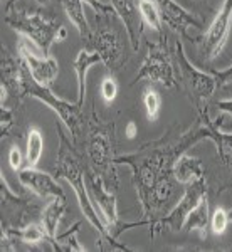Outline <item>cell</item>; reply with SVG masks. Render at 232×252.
Listing matches in <instances>:
<instances>
[{
    "label": "cell",
    "instance_id": "6da1fadb",
    "mask_svg": "<svg viewBox=\"0 0 232 252\" xmlns=\"http://www.w3.org/2000/svg\"><path fill=\"white\" fill-rule=\"evenodd\" d=\"M56 129H58V135H59V150H58V160H56V175L54 177L64 178V180L72 187L84 217H86V220L95 227V230L99 234L101 239H104L106 242H109V246H111L113 249L132 251L128 246H125V244H118L115 235L109 232L108 227L104 225L103 219L98 215L96 207L93 204L91 197H89L88 185L84 184V182H86V166L83 165V161L79 160V157L74 153V150H72V146H71V141H69L66 135L63 133V128H61L59 123L56 125Z\"/></svg>",
    "mask_w": 232,
    "mask_h": 252
},
{
    "label": "cell",
    "instance_id": "7a4b0ae2",
    "mask_svg": "<svg viewBox=\"0 0 232 252\" xmlns=\"http://www.w3.org/2000/svg\"><path fill=\"white\" fill-rule=\"evenodd\" d=\"M86 152L91 161V168L103 177L104 184L111 190L118 189V175L115 165V123L103 125L93 109L88 126Z\"/></svg>",
    "mask_w": 232,
    "mask_h": 252
},
{
    "label": "cell",
    "instance_id": "3957f363",
    "mask_svg": "<svg viewBox=\"0 0 232 252\" xmlns=\"http://www.w3.org/2000/svg\"><path fill=\"white\" fill-rule=\"evenodd\" d=\"M5 24L19 34L26 35L32 44H35L44 56H49L52 44L67 37V31L58 20L44 15L40 10H14L5 14Z\"/></svg>",
    "mask_w": 232,
    "mask_h": 252
},
{
    "label": "cell",
    "instance_id": "277c9868",
    "mask_svg": "<svg viewBox=\"0 0 232 252\" xmlns=\"http://www.w3.org/2000/svg\"><path fill=\"white\" fill-rule=\"evenodd\" d=\"M22 96H31L39 99L40 103H44L46 106H49L54 113H58L59 120L66 125L67 131L71 133L72 141L77 143L79 136L83 135L81 129H83V106L81 104H71L67 101L61 99L51 91V88L47 86H40L39 83H35L34 78L31 76L29 69L26 66V74L22 79Z\"/></svg>",
    "mask_w": 232,
    "mask_h": 252
},
{
    "label": "cell",
    "instance_id": "5b68a950",
    "mask_svg": "<svg viewBox=\"0 0 232 252\" xmlns=\"http://www.w3.org/2000/svg\"><path fill=\"white\" fill-rule=\"evenodd\" d=\"M175 61H177L178 71H180V78L184 84L189 89V94L192 97L194 104L197 109L203 108V104L212 97L214 91L217 89V81L214 74L209 72H202L187 59V54L184 51L180 40L175 44Z\"/></svg>",
    "mask_w": 232,
    "mask_h": 252
},
{
    "label": "cell",
    "instance_id": "8992f818",
    "mask_svg": "<svg viewBox=\"0 0 232 252\" xmlns=\"http://www.w3.org/2000/svg\"><path fill=\"white\" fill-rule=\"evenodd\" d=\"M148 79L152 83H160L165 88H177L175 81L173 66L170 63L168 52H166V42L162 39L158 44H150L146 46V56L138 69L136 76L133 78L132 84H136L138 81Z\"/></svg>",
    "mask_w": 232,
    "mask_h": 252
},
{
    "label": "cell",
    "instance_id": "52a82bcc",
    "mask_svg": "<svg viewBox=\"0 0 232 252\" xmlns=\"http://www.w3.org/2000/svg\"><path fill=\"white\" fill-rule=\"evenodd\" d=\"M205 193H207L205 177L185 185V192L182 195L180 200L157 222L155 230H153V237L164 229H168V230H172V232H180V230L184 229V223L187 220V217H189V214L192 212V209L197 205V202L200 200Z\"/></svg>",
    "mask_w": 232,
    "mask_h": 252
},
{
    "label": "cell",
    "instance_id": "ba28073f",
    "mask_svg": "<svg viewBox=\"0 0 232 252\" xmlns=\"http://www.w3.org/2000/svg\"><path fill=\"white\" fill-rule=\"evenodd\" d=\"M86 185H88L89 197H91L96 210H99L101 219H103L104 225L108 227V230L111 232L113 229H118L120 227V217H118V204H116L115 190L109 189L104 184L103 177L99 173H96L93 168H86ZM111 234L115 235V232Z\"/></svg>",
    "mask_w": 232,
    "mask_h": 252
},
{
    "label": "cell",
    "instance_id": "9c48e42d",
    "mask_svg": "<svg viewBox=\"0 0 232 252\" xmlns=\"http://www.w3.org/2000/svg\"><path fill=\"white\" fill-rule=\"evenodd\" d=\"M232 24V0H224L210 27L202 39V52L207 61H214L226 47Z\"/></svg>",
    "mask_w": 232,
    "mask_h": 252
},
{
    "label": "cell",
    "instance_id": "30bf717a",
    "mask_svg": "<svg viewBox=\"0 0 232 252\" xmlns=\"http://www.w3.org/2000/svg\"><path fill=\"white\" fill-rule=\"evenodd\" d=\"M17 51H19V58L22 59V63L27 66L35 83H39L40 86L51 88L59 72L58 61L54 58H51V56H42V58L35 56L34 52L31 51L29 44H27V39L20 40Z\"/></svg>",
    "mask_w": 232,
    "mask_h": 252
},
{
    "label": "cell",
    "instance_id": "8fae6325",
    "mask_svg": "<svg viewBox=\"0 0 232 252\" xmlns=\"http://www.w3.org/2000/svg\"><path fill=\"white\" fill-rule=\"evenodd\" d=\"M95 40L96 52L101 56V61L106 66L108 71L118 72L125 63V52H123V40L116 29L111 27H101L99 31L93 35Z\"/></svg>",
    "mask_w": 232,
    "mask_h": 252
},
{
    "label": "cell",
    "instance_id": "7c38bea8",
    "mask_svg": "<svg viewBox=\"0 0 232 252\" xmlns=\"http://www.w3.org/2000/svg\"><path fill=\"white\" fill-rule=\"evenodd\" d=\"M19 182L22 187L29 189L32 193H35L40 198L46 197H66L64 190L58 185L52 175L40 172L35 166H27V168L19 170Z\"/></svg>",
    "mask_w": 232,
    "mask_h": 252
},
{
    "label": "cell",
    "instance_id": "4fadbf2b",
    "mask_svg": "<svg viewBox=\"0 0 232 252\" xmlns=\"http://www.w3.org/2000/svg\"><path fill=\"white\" fill-rule=\"evenodd\" d=\"M111 7L121 22H123L132 49L138 51L141 32H143V20H141L135 0H111Z\"/></svg>",
    "mask_w": 232,
    "mask_h": 252
},
{
    "label": "cell",
    "instance_id": "5bb4252c",
    "mask_svg": "<svg viewBox=\"0 0 232 252\" xmlns=\"http://www.w3.org/2000/svg\"><path fill=\"white\" fill-rule=\"evenodd\" d=\"M158 10H160L162 20L170 26L173 31L180 32L182 35H187V29H200L202 22L197 20L192 14H189L184 7L175 0H155Z\"/></svg>",
    "mask_w": 232,
    "mask_h": 252
},
{
    "label": "cell",
    "instance_id": "9a60e30c",
    "mask_svg": "<svg viewBox=\"0 0 232 252\" xmlns=\"http://www.w3.org/2000/svg\"><path fill=\"white\" fill-rule=\"evenodd\" d=\"M197 111H199V118H200L203 126H205L207 140L214 141L215 148H217V157L221 160V163L226 168L232 170V133H224L219 129V125L214 123L209 118L207 106L197 109Z\"/></svg>",
    "mask_w": 232,
    "mask_h": 252
},
{
    "label": "cell",
    "instance_id": "2e32d148",
    "mask_svg": "<svg viewBox=\"0 0 232 252\" xmlns=\"http://www.w3.org/2000/svg\"><path fill=\"white\" fill-rule=\"evenodd\" d=\"M172 175L180 185H189L192 182L203 178V165L202 160L197 157H192L189 153H182L180 157L175 160L172 166Z\"/></svg>",
    "mask_w": 232,
    "mask_h": 252
},
{
    "label": "cell",
    "instance_id": "e0dca14e",
    "mask_svg": "<svg viewBox=\"0 0 232 252\" xmlns=\"http://www.w3.org/2000/svg\"><path fill=\"white\" fill-rule=\"evenodd\" d=\"M103 63L101 61V56L98 52H89L81 49L79 54L76 56L74 59V72H76V78H77V104L84 106V97H86V74H88V69L95 64Z\"/></svg>",
    "mask_w": 232,
    "mask_h": 252
},
{
    "label": "cell",
    "instance_id": "ac0fdd59",
    "mask_svg": "<svg viewBox=\"0 0 232 252\" xmlns=\"http://www.w3.org/2000/svg\"><path fill=\"white\" fill-rule=\"evenodd\" d=\"M66 209H67L66 197H54L46 205V209L42 210L40 222H42L44 229L47 230V235H49V239H51V246H54V242H56L59 222H61V219H63L64 212H66Z\"/></svg>",
    "mask_w": 232,
    "mask_h": 252
},
{
    "label": "cell",
    "instance_id": "d6986e66",
    "mask_svg": "<svg viewBox=\"0 0 232 252\" xmlns=\"http://www.w3.org/2000/svg\"><path fill=\"white\" fill-rule=\"evenodd\" d=\"M209 198H207V193L203 195L200 200L197 202V205L192 209V212L189 214L187 220L184 223V229L187 232H194L197 230L200 234L202 239L207 237V225H209Z\"/></svg>",
    "mask_w": 232,
    "mask_h": 252
},
{
    "label": "cell",
    "instance_id": "ffe728a7",
    "mask_svg": "<svg viewBox=\"0 0 232 252\" xmlns=\"http://www.w3.org/2000/svg\"><path fill=\"white\" fill-rule=\"evenodd\" d=\"M61 3H63L64 12L67 14V19L71 20V24L77 29L81 37L86 40L91 39V27H89L86 14H84L83 0H61Z\"/></svg>",
    "mask_w": 232,
    "mask_h": 252
},
{
    "label": "cell",
    "instance_id": "44dd1931",
    "mask_svg": "<svg viewBox=\"0 0 232 252\" xmlns=\"http://www.w3.org/2000/svg\"><path fill=\"white\" fill-rule=\"evenodd\" d=\"M79 227H81V222H76L69 230H66L64 234L58 235V237H56L54 246H52V249L61 251V252H84V251H86L79 242H77Z\"/></svg>",
    "mask_w": 232,
    "mask_h": 252
},
{
    "label": "cell",
    "instance_id": "7402d4cb",
    "mask_svg": "<svg viewBox=\"0 0 232 252\" xmlns=\"http://www.w3.org/2000/svg\"><path fill=\"white\" fill-rule=\"evenodd\" d=\"M44 152V136L39 128H31L27 136V148H26V160L29 166H35L40 161Z\"/></svg>",
    "mask_w": 232,
    "mask_h": 252
},
{
    "label": "cell",
    "instance_id": "603a6c76",
    "mask_svg": "<svg viewBox=\"0 0 232 252\" xmlns=\"http://www.w3.org/2000/svg\"><path fill=\"white\" fill-rule=\"evenodd\" d=\"M136 5H138V12L141 15V20L145 24H148L153 31L162 32V15L160 10H158L157 3L155 0H136Z\"/></svg>",
    "mask_w": 232,
    "mask_h": 252
},
{
    "label": "cell",
    "instance_id": "cb8c5ba5",
    "mask_svg": "<svg viewBox=\"0 0 232 252\" xmlns=\"http://www.w3.org/2000/svg\"><path fill=\"white\" fill-rule=\"evenodd\" d=\"M143 104L146 109V116L150 121H155L160 115V108H162V97L155 89H145L143 94Z\"/></svg>",
    "mask_w": 232,
    "mask_h": 252
},
{
    "label": "cell",
    "instance_id": "d4e9b609",
    "mask_svg": "<svg viewBox=\"0 0 232 252\" xmlns=\"http://www.w3.org/2000/svg\"><path fill=\"white\" fill-rule=\"evenodd\" d=\"M231 222V212H227L224 207H217L214 210L212 217H210V227H212V232L215 235H222L226 232L227 225Z\"/></svg>",
    "mask_w": 232,
    "mask_h": 252
},
{
    "label": "cell",
    "instance_id": "484cf974",
    "mask_svg": "<svg viewBox=\"0 0 232 252\" xmlns=\"http://www.w3.org/2000/svg\"><path fill=\"white\" fill-rule=\"evenodd\" d=\"M118 94V84L116 79L113 76H106L101 83V96H103L104 103H111V101L116 99Z\"/></svg>",
    "mask_w": 232,
    "mask_h": 252
},
{
    "label": "cell",
    "instance_id": "4316f807",
    "mask_svg": "<svg viewBox=\"0 0 232 252\" xmlns=\"http://www.w3.org/2000/svg\"><path fill=\"white\" fill-rule=\"evenodd\" d=\"M0 126H2V140L9 136L12 126H14V111L7 106H2V113H0Z\"/></svg>",
    "mask_w": 232,
    "mask_h": 252
},
{
    "label": "cell",
    "instance_id": "83f0119b",
    "mask_svg": "<svg viewBox=\"0 0 232 252\" xmlns=\"http://www.w3.org/2000/svg\"><path fill=\"white\" fill-rule=\"evenodd\" d=\"M212 74L217 81V88H229L232 89V66L224 71H214Z\"/></svg>",
    "mask_w": 232,
    "mask_h": 252
},
{
    "label": "cell",
    "instance_id": "f1b7e54d",
    "mask_svg": "<svg viewBox=\"0 0 232 252\" xmlns=\"http://www.w3.org/2000/svg\"><path fill=\"white\" fill-rule=\"evenodd\" d=\"M9 165H10V168L14 170V172H17V170H20V166H22V153H20V150L17 148V146H12V148H10Z\"/></svg>",
    "mask_w": 232,
    "mask_h": 252
},
{
    "label": "cell",
    "instance_id": "f546056e",
    "mask_svg": "<svg viewBox=\"0 0 232 252\" xmlns=\"http://www.w3.org/2000/svg\"><path fill=\"white\" fill-rule=\"evenodd\" d=\"M125 135L126 138H130V140H133V138L138 135V126L135 121H128V125L125 126Z\"/></svg>",
    "mask_w": 232,
    "mask_h": 252
},
{
    "label": "cell",
    "instance_id": "4dcf8cb0",
    "mask_svg": "<svg viewBox=\"0 0 232 252\" xmlns=\"http://www.w3.org/2000/svg\"><path fill=\"white\" fill-rule=\"evenodd\" d=\"M14 2H15V0H10V2H9V3H7V9H5L7 12H9V10L12 9V5H14ZM37 2L40 3V5H44V3H47V2H49V0H37Z\"/></svg>",
    "mask_w": 232,
    "mask_h": 252
}]
</instances>
